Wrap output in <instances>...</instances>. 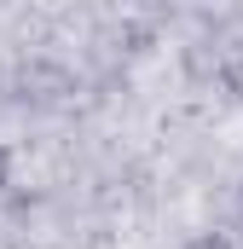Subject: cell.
Instances as JSON below:
<instances>
[{
  "label": "cell",
  "mask_w": 243,
  "mask_h": 249,
  "mask_svg": "<svg viewBox=\"0 0 243 249\" xmlns=\"http://www.w3.org/2000/svg\"><path fill=\"white\" fill-rule=\"evenodd\" d=\"M191 249H226V244H220V238H197Z\"/></svg>",
  "instance_id": "1"
},
{
  "label": "cell",
  "mask_w": 243,
  "mask_h": 249,
  "mask_svg": "<svg viewBox=\"0 0 243 249\" xmlns=\"http://www.w3.org/2000/svg\"><path fill=\"white\" fill-rule=\"evenodd\" d=\"M0 174H6V157H0Z\"/></svg>",
  "instance_id": "2"
}]
</instances>
